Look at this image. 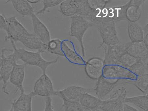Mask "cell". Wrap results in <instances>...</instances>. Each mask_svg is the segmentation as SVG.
I'll use <instances>...</instances> for the list:
<instances>
[{"mask_svg": "<svg viewBox=\"0 0 148 111\" xmlns=\"http://www.w3.org/2000/svg\"><path fill=\"white\" fill-rule=\"evenodd\" d=\"M10 42L13 48L12 53L17 61L21 60L26 65L39 68L42 71L43 74L46 73L47 68L49 66L58 62V57L51 61H47L43 58L40 51L32 52L23 48H17L15 42L12 41Z\"/></svg>", "mask_w": 148, "mask_h": 111, "instance_id": "1", "label": "cell"}, {"mask_svg": "<svg viewBox=\"0 0 148 111\" xmlns=\"http://www.w3.org/2000/svg\"><path fill=\"white\" fill-rule=\"evenodd\" d=\"M70 35L75 38L79 42L83 57L85 58V48L83 38L85 33L90 27L94 24L91 21L84 16L75 15L71 17Z\"/></svg>", "mask_w": 148, "mask_h": 111, "instance_id": "2", "label": "cell"}, {"mask_svg": "<svg viewBox=\"0 0 148 111\" xmlns=\"http://www.w3.org/2000/svg\"><path fill=\"white\" fill-rule=\"evenodd\" d=\"M97 24L102 37V44L112 46L120 43L117 33L116 22L106 18L100 19Z\"/></svg>", "mask_w": 148, "mask_h": 111, "instance_id": "3", "label": "cell"}, {"mask_svg": "<svg viewBox=\"0 0 148 111\" xmlns=\"http://www.w3.org/2000/svg\"><path fill=\"white\" fill-rule=\"evenodd\" d=\"M6 49H3L1 51L0 62V76L1 80L3 83L2 91L6 95H9V92L8 89V82L14 65L17 63V60L13 55V51L10 54L6 56Z\"/></svg>", "mask_w": 148, "mask_h": 111, "instance_id": "4", "label": "cell"}, {"mask_svg": "<svg viewBox=\"0 0 148 111\" xmlns=\"http://www.w3.org/2000/svg\"><path fill=\"white\" fill-rule=\"evenodd\" d=\"M127 96L126 87H120L114 92L110 98L104 101L102 109L104 111H124L125 101Z\"/></svg>", "mask_w": 148, "mask_h": 111, "instance_id": "5", "label": "cell"}, {"mask_svg": "<svg viewBox=\"0 0 148 111\" xmlns=\"http://www.w3.org/2000/svg\"><path fill=\"white\" fill-rule=\"evenodd\" d=\"M102 76L106 78L114 80H134L137 78L128 68L116 64L105 65Z\"/></svg>", "mask_w": 148, "mask_h": 111, "instance_id": "6", "label": "cell"}, {"mask_svg": "<svg viewBox=\"0 0 148 111\" xmlns=\"http://www.w3.org/2000/svg\"><path fill=\"white\" fill-rule=\"evenodd\" d=\"M129 80L112 79L102 76L98 80L94 89L97 97L102 100L115 87L120 85L128 84Z\"/></svg>", "mask_w": 148, "mask_h": 111, "instance_id": "7", "label": "cell"}, {"mask_svg": "<svg viewBox=\"0 0 148 111\" xmlns=\"http://www.w3.org/2000/svg\"><path fill=\"white\" fill-rule=\"evenodd\" d=\"M127 43H121L112 46H108L101 44L100 48L104 50V64L117 65L119 59L124 54L127 53Z\"/></svg>", "mask_w": 148, "mask_h": 111, "instance_id": "8", "label": "cell"}, {"mask_svg": "<svg viewBox=\"0 0 148 111\" xmlns=\"http://www.w3.org/2000/svg\"><path fill=\"white\" fill-rule=\"evenodd\" d=\"M34 91L37 96L46 98L56 96L57 91L54 88L51 79L45 73L43 74L35 81Z\"/></svg>", "mask_w": 148, "mask_h": 111, "instance_id": "9", "label": "cell"}, {"mask_svg": "<svg viewBox=\"0 0 148 111\" xmlns=\"http://www.w3.org/2000/svg\"><path fill=\"white\" fill-rule=\"evenodd\" d=\"M5 19L8 25V29L6 32L8 36L5 37L6 41H12L15 42L24 35L29 32L20 22L16 19V16L6 17Z\"/></svg>", "mask_w": 148, "mask_h": 111, "instance_id": "10", "label": "cell"}, {"mask_svg": "<svg viewBox=\"0 0 148 111\" xmlns=\"http://www.w3.org/2000/svg\"><path fill=\"white\" fill-rule=\"evenodd\" d=\"M94 91V89L85 88L78 86H71L61 90L57 91L56 96L62 100L79 101L84 94Z\"/></svg>", "mask_w": 148, "mask_h": 111, "instance_id": "11", "label": "cell"}, {"mask_svg": "<svg viewBox=\"0 0 148 111\" xmlns=\"http://www.w3.org/2000/svg\"><path fill=\"white\" fill-rule=\"evenodd\" d=\"M62 49L64 57L69 62L76 65H85V58L79 52L72 42L68 40L62 41Z\"/></svg>", "mask_w": 148, "mask_h": 111, "instance_id": "12", "label": "cell"}, {"mask_svg": "<svg viewBox=\"0 0 148 111\" xmlns=\"http://www.w3.org/2000/svg\"><path fill=\"white\" fill-rule=\"evenodd\" d=\"M85 70L90 78L98 80L102 76L105 64L104 60L98 57L90 59L86 62Z\"/></svg>", "mask_w": 148, "mask_h": 111, "instance_id": "13", "label": "cell"}, {"mask_svg": "<svg viewBox=\"0 0 148 111\" xmlns=\"http://www.w3.org/2000/svg\"><path fill=\"white\" fill-rule=\"evenodd\" d=\"M130 1L123 5L104 8L99 14L100 19L106 18L116 22L126 19V12Z\"/></svg>", "mask_w": 148, "mask_h": 111, "instance_id": "14", "label": "cell"}, {"mask_svg": "<svg viewBox=\"0 0 148 111\" xmlns=\"http://www.w3.org/2000/svg\"><path fill=\"white\" fill-rule=\"evenodd\" d=\"M25 63L18 64L16 63L11 73L9 81L21 92V94L25 93L23 84L25 78Z\"/></svg>", "mask_w": 148, "mask_h": 111, "instance_id": "15", "label": "cell"}, {"mask_svg": "<svg viewBox=\"0 0 148 111\" xmlns=\"http://www.w3.org/2000/svg\"><path fill=\"white\" fill-rule=\"evenodd\" d=\"M27 48L32 50H36L41 53L47 52V44L42 43L34 34L29 32L21 36L18 40Z\"/></svg>", "mask_w": 148, "mask_h": 111, "instance_id": "16", "label": "cell"}, {"mask_svg": "<svg viewBox=\"0 0 148 111\" xmlns=\"http://www.w3.org/2000/svg\"><path fill=\"white\" fill-rule=\"evenodd\" d=\"M34 91L28 93L21 94L18 98L12 103L11 108L13 111H32L33 98L36 96Z\"/></svg>", "mask_w": 148, "mask_h": 111, "instance_id": "17", "label": "cell"}, {"mask_svg": "<svg viewBox=\"0 0 148 111\" xmlns=\"http://www.w3.org/2000/svg\"><path fill=\"white\" fill-rule=\"evenodd\" d=\"M126 51L130 55L146 63L148 58V49L144 41L128 42Z\"/></svg>", "mask_w": 148, "mask_h": 111, "instance_id": "18", "label": "cell"}, {"mask_svg": "<svg viewBox=\"0 0 148 111\" xmlns=\"http://www.w3.org/2000/svg\"><path fill=\"white\" fill-rule=\"evenodd\" d=\"M34 34L44 44H46L51 40V34L48 29L36 14L31 16Z\"/></svg>", "mask_w": 148, "mask_h": 111, "instance_id": "19", "label": "cell"}, {"mask_svg": "<svg viewBox=\"0 0 148 111\" xmlns=\"http://www.w3.org/2000/svg\"><path fill=\"white\" fill-rule=\"evenodd\" d=\"M82 1H63L61 4L60 10L63 15L72 16L79 15L82 12Z\"/></svg>", "mask_w": 148, "mask_h": 111, "instance_id": "20", "label": "cell"}, {"mask_svg": "<svg viewBox=\"0 0 148 111\" xmlns=\"http://www.w3.org/2000/svg\"><path fill=\"white\" fill-rule=\"evenodd\" d=\"M145 1H130L129 5L126 11V19L131 22H136L139 20L141 15L140 7Z\"/></svg>", "mask_w": 148, "mask_h": 111, "instance_id": "21", "label": "cell"}, {"mask_svg": "<svg viewBox=\"0 0 148 111\" xmlns=\"http://www.w3.org/2000/svg\"><path fill=\"white\" fill-rule=\"evenodd\" d=\"M103 100L90 93H86L81 97L79 102L85 110L90 111L99 108L101 105Z\"/></svg>", "mask_w": 148, "mask_h": 111, "instance_id": "22", "label": "cell"}, {"mask_svg": "<svg viewBox=\"0 0 148 111\" xmlns=\"http://www.w3.org/2000/svg\"><path fill=\"white\" fill-rule=\"evenodd\" d=\"M10 2L14 8L21 15L31 16L34 13V8L26 0H11L7 2Z\"/></svg>", "mask_w": 148, "mask_h": 111, "instance_id": "23", "label": "cell"}, {"mask_svg": "<svg viewBox=\"0 0 148 111\" xmlns=\"http://www.w3.org/2000/svg\"><path fill=\"white\" fill-rule=\"evenodd\" d=\"M128 32L131 42H138L144 41V31L142 28L137 23H129Z\"/></svg>", "mask_w": 148, "mask_h": 111, "instance_id": "24", "label": "cell"}, {"mask_svg": "<svg viewBox=\"0 0 148 111\" xmlns=\"http://www.w3.org/2000/svg\"><path fill=\"white\" fill-rule=\"evenodd\" d=\"M125 103L133 104L144 111H148V96L147 95H140L126 97Z\"/></svg>", "mask_w": 148, "mask_h": 111, "instance_id": "25", "label": "cell"}, {"mask_svg": "<svg viewBox=\"0 0 148 111\" xmlns=\"http://www.w3.org/2000/svg\"><path fill=\"white\" fill-rule=\"evenodd\" d=\"M128 84H132L142 93L147 95L148 94V74L137 77L134 80H130Z\"/></svg>", "mask_w": 148, "mask_h": 111, "instance_id": "26", "label": "cell"}, {"mask_svg": "<svg viewBox=\"0 0 148 111\" xmlns=\"http://www.w3.org/2000/svg\"><path fill=\"white\" fill-rule=\"evenodd\" d=\"M62 41L58 39L51 40L47 44V52L57 56L64 57L62 49Z\"/></svg>", "mask_w": 148, "mask_h": 111, "instance_id": "27", "label": "cell"}, {"mask_svg": "<svg viewBox=\"0 0 148 111\" xmlns=\"http://www.w3.org/2000/svg\"><path fill=\"white\" fill-rule=\"evenodd\" d=\"M140 60L127 53L124 54L119 59L117 65L123 66L126 68H129L131 66Z\"/></svg>", "mask_w": 148, "mask_h": 111, "instance_id": "28", "label": "cell"}, {"mask_svg": "<svg viewBox=\"0 0 148 111\" xmlns=\"http://www.w3.org/2000/svg\"><path fill=\"white\" fill-rule=\"evenodd\" d=\"M145 64L141 60L138 61L135 64L131 66L129 69L133 74L137 77L147 74V73L145 67Z\"/></svg>", "mask_w": 148, "mask_h": 111, "instance_id": "29", "label": "cell"}, {"mask_svg": "<svg viewBox=\"0 0 148 111\" xmlns=\"http://www.w3.org/2000/svg\"><path fill=\"white\" fill-rule=\"evenodd\" d=\"M62 100V107L65 109V111H84L85 110L79 101Z\"/></svg>", "mask_w": 148, "mask_h": 111, "instance_id": "30", "label": "cell"}, {"mask_svg": "<svg viewBox=\"0 0 148 111\" xmlns=\"http://www.w3.org/2000/svg\"><path fill=\"white\" fill-rule=\"evenodd\" d=\"M63 1H61V0L60 1L59 0H56V1L43 0V1H42V3H43V7L41 10L38 11L36 14V15H37L44 14L46 12L48 8L58 5L61 4Z\"/></svg>", "mask_w": 148, "mask_h": 111, "instance_id": "31", "label": "cell"}, {"mask_svg": "<svg viewBox=\"0 0 148 111\" xmlns=\"http://www.w3.org/2000/svg\"><path fill=\"white\" fill-rule=\"evenodd\" d=\"M90 7L93 10L101 12L109 1H87Z\"/></svg>", "mask_w": 148, "mask_h": 111, "instance_id": "32", "label": "cell"}, {"mask_svg": "<svg viewBox=\"0 0 148 111\" xmlns=\"http://www.w3.org/2000/svg\"><path fill=\"white\" fill-rule=\"evenodd\" d=\"M44 111H54L52 104L51 97L46 98L45 100V107Z\"/></svg>", "mask_w": 148, "mask_h": 111, "instance_id": "33", "label": "cell"}, {"mask_svg": "<svg viewBox=\"0 0 148 111\" xmlns=\"http://www.w3.org/2000/svg\"><path fill=\"white\" fill-rule=\"evenodd\" d=\"M0 28L3 29L6 32L8 31V25L5 19V16L2 14L0 15Z\"/></svg>", "mask_w": 148, "mask_h": 111, "instance_id": "34", "label": "cell"}, {"mask_svg": "<svg viewBox=\"0 0 148 111\" xmlns=\"http://www.w3.org/2000/svg\"><path fill=\"white\" fill-rule=\"evenodd\" d=\"M124 111H139L136 108L125 103L124 105Z\"/></svg>", "mask_w": 148, "mask_h": 111, "instance_id": "35", "label": "cell"}, {"mask_svg": "<svg viewBox=\"0 0 148 111\" xmlns=\"http://www.w3.org/2000/svg\"><path fill=\"white\" fill-rule=\"evenodd\" d=\"M145 45H146L147 49H148V34L145 35L144 37V41Z\"/></svg>", "mask_w": 148, "mask_h": 111, "instance_id": "36", "label": "cell"}, {"mask_svg": "<svg viewBox=\"0 0 148 111\" xmlns=\"http://www.w3.org/2000/svg\"><path fill=\"white\" fill-rule=\"evenodd\" d=\"M144 32L145 34L146 35L148 34V23L145 27L144 29Z\"/></svg>", "mask_w": 148, "mask_h": 111, "instance_id": "37", "label": "cell"}, {"mask_svg": "<svg viewBox=\"0 0 148 111\" xmlns=\"http://www.w3.org/2000/svg\"><path fill=\"white\" fill-rule=\"evenodd\" d=\"M29 3H36L40 1H27Z\"/></svg>", "mask_w": 148, "mask_h": 111, "instance_id": "38", "label": "cell"}, {"mask_svg": "<svg viewBox=\"0 0 148 111\" xmlns=\"http://www.w3.org/2000/svg\"><path fill=\"white\" fill-rule=\"evenodd\" d=\"M90 111H104L103 110H102L101 109H100L99 108H97L96 109H95L94 110H90Z\"/></svg>", "mask_w": 148, "mask_h": 111, "instance_id": "39", "label": "cell"}, {"mask_svg": "<svg viewBox=\"0 0 148 111\" xmlns=\"http://www.w3.org/2000/svg\"><path fill=\"white\" fill-rule=\"evenodd\" d=\"M145 67H146L147 74H148V61L145 64Z\"/></svg>", "mask_w": 148, "mask_h": 111, "instance_id": "40", "label": "cell"}, {"mask_svg": "<svg viewBox=\"0 0 148 111\" xmlns=\"http://www.w3.org/2000/svg\"><path fill=\"white\" fill-rule=\"evenodd\" d=\"M8 111H13V110L12 108L11 107V109H10V110H8Z\"/></svg>", "mask_w": 148, "mask_h": 111, "instance_id": "41", "label": "cell"}, {"mask_svg": "<svg viewBox=\"0 0 148 111\" xmlns=\"http://www.w3.org/2000/svg\"><path fill=\"white\" fill-rule=\"evenodd\" d=\"M147 96H148V94H147Z\"/></svg>", "mask_w": 148, "mask_h": 111, "instance_id": "42", "label": "cell"}]
</instances>
